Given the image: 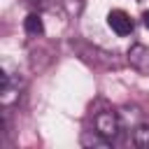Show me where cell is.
I'll return each instance as SVG.
<instances>
[{
	"label": "cell",
	"mask_w": 149,
	"mask_h": 149,
	"mask_svg": "<svg viewBox=\"0 0 149 149\" xmlns=\"http://www.w3.org/2000/svg\"><path fill=\"white\" fill-rule=\"evenodd\" d=\"M63 5H68V12L74 16L81 12V0H63Z\"/></svg>",
	"instance_id": "obj_6"
},
{
	"label": "cell",
	"mask_w": 149,
	"mask_h": 149,
	"mask_svg": "<svg viewBox=\"0 0 149 149\" xmlns=\"http://www.w3.org/2000/svg\"><path fill=\"white\" fill-rule=\"evenodd\" d=\"M23 28H26V33H28L30 37H37V35H42V33H44V23H42L40 14H35V12L26 16V21H23Z\"/></svg>",
	"instance_id": "obj_4"
},
{
	"label": "cell",
	"mask_w": 149,
	"mask_h": 149,
	"mask_svg": "<svg viewBox=\"0 0 149 149\" xmlns=\"http://www.w3.org/2000/svg\"><path fill=\"white\" fill-rule=\"evenodd\" d=\"M142 23H144V26H147V28H149V9H147V12H144V14H142Z\"/></svg>",
	"instance_id": "obj_7"
},
{
	"label": "cell",
	"mask_w": 149,
	"mask_h": 149,
	"mask_svg": "<svg viewBox=\"0 0 149 149\" xmlns=\"http://www.w3.org/2000/svg\"><path fill=\"white\" fill-rule=\"evenodd\" d=\"M107 23H109V28H112L119 37L130 35L133 28H135V21H133L130 14H126L123 9H112V12L107 14Z\"/></svg>",
	"instance_id": "obj_2"
},
{
	"label": "cell",
	"mask_w": 149,
	"mask_h": 149,
	"mask_svg": "<svg viewBox=\"0 0 149 149\" xmlns=\"http://www.w3.org/2000/svg\"><path fill=\"white\" fill-rule=\"evenodd\" d=\"M128 63L133 70H137L140 74L149 77V47L144 44H133L128 49Z\"/></svg>",
	"instance_id": "obj_3"
},
{
	"label": "cell",
	"mask_w": 149,
	"mask_h": 149,
	"mask_svg": "<svg viewBox=\"0 0 149 149\" xmlns=\"http://www.w3.org/2000/svg\"><path fill=\"white\" fill-rule=\"evenodd\" d=\"M93 126H95V133H98L100 137H105L107 142L114 140V137L121 133V119H119V114L112 112V109L98 112V114L93 116Z\"/></svg>",
	"instance_id": "obj_1"
},
{
	"label": "cell",
	"mask_w": 149,
	"mask_h": 149,
	"mask_svg": "<svg viewBox=\"0 0 149 149\" xmlns=\"http://www.w3.org/2000/svg\"><path fill=\"white\" fill-rule=\"evenodd\" d=\"M133 142L137 147H149V126H137L133 130Z\"/></svg>",
	"instance_id": "obj_5"
}]
</instances>
